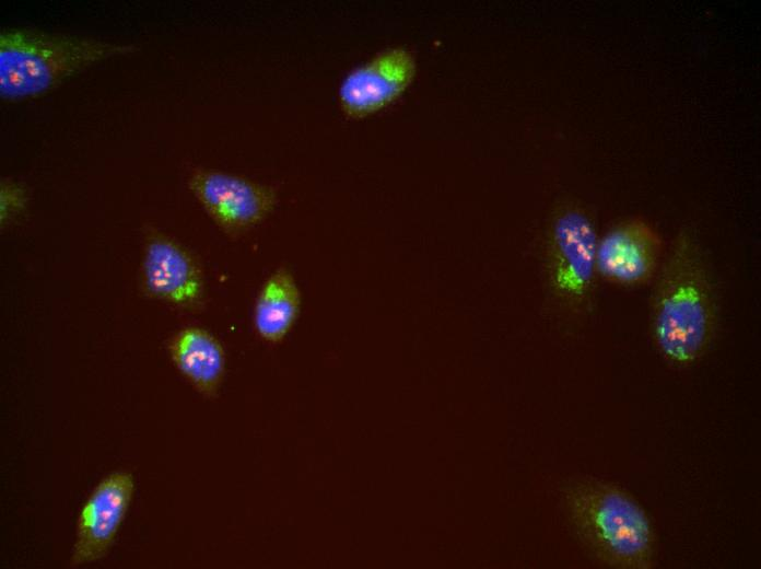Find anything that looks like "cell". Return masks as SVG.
Wrapping results in <instances>:
<instances>
[{
  "label": "cell",
  "mask_w": 761,
  "mask_h": 569,
  "mask_svg": "<svg viewBox=\"0 0 761 569\" xmlns=\"http://www.w3.org/2000/svg\"><path fill=\"white\" fill-rule=\"evenodd\" d=\"M598 234L590 214L569 204L558 208L546 239V266L553 294L564 305L579 310L594 295Z\"/></svg>",
  "instance_id": "cell-4"
},
{
  "label": "cell",
  "mask_w": 761,
  "mask_h": 569,
  "mask_svg": "<svg viewBox=\"0 0 761 569\" xmlns=\"http://www.w3.org/2000/svg\"><path fill=\"white\" fill-rule=\"evenodd\" d=\"M137 48L130 43L4 28L0 32V95L7 101L39 96L93 63Z\"/></svg>",
  "instance_id": "cell-2"
},
{
  "label": "cell",
  "mask_w": 761,
  "mask_h": 569,
  "mask_svg": "<svg viewBox=\"0 0 761 569\" xmlns=\"http://www.w3.org/2000/svg\"><path fill=\"white\" fill-rule=\"evenodd\" d=\"M169 357L177 370L207 397L216 395L225 370L224 350L208 330L186 327L168 344Z\"/></svg>",
  "instance_id": "cell-10"
},
{
  "label": "cell",
  "mask_w": 761,
  "mask_h": 569,
  "mask_svg": "<svg viewBox=\"0 0 761 569\" xmlns=\"http://www.w3.org/2000/svg\"><path fill=\"white\" fill-rule=\"evenodd\" d=\"M28 193L23 184L3 178L0 184V223L7 227L26 208Z\"/></svg>",
  "instance_id": "cell-12"
},
{
  "label": "cell",
  "mask_w": 761,
  "mask_h": 569,
  "mask_svg": "<svg viewBox=\"0 0 761 569\" xmlns=\"http://www.w3.org/2000/svg\"><path fill=\"white\" fill-rule=\"evenodd\" d=\"M188 187L213 222L230 236H238L260 223L278 201L273 186L219 170L195 169Z\"/></svg>",
  "instance_id": "cell-5"
},
{
  "label": "cell",
  "mask_w": 761,
  "mask_h": 569,
  "mask_svg": "<svg viewBox=\"0 0 761 569\" xmlns=\"http://www.w3.org/2000/svg\"><path fill=\"white\" fill-rule=\"evenodd\" d=\"M301 307V292L286 267L277 268L262 284L254 307V324L261 338L279 342L293 326Z\"/></svg>",
  "instance_id": "cell-11"
},
{
  "label": "cell",
  "mask_w": 761,
  "mask_h": 569,
  "mask_svg": "<svg viewBox=\"0 0 761 569\" xmlns=\"http://www.w3.org/2000/svg\"><path fill=\"white\" fill-rule=\"evenodd\" d=\"M144 292L184 309L203 303L204 281L197 259L173 239L152 233L145 242L141 262Z\"/></svg>",
  "instance_id": "cell-9"
},
{
  "label": "cell",
  "mask_w": 761,
  "mask_h": 569,
  "mask_svg": "<svg viewBox=\"0 0 761 569\" xmlns=\"http://www.w3.org/2000/svg\"><path fill=\"white\" fill-rule=\"evenodd\" d=\"M417 73L414 55L406 47L383 49L350 70L338 88V103L350 119L371 116L396 102Z\"/></svg>",
  "instance_id": "cell-6"
},
{
  "label": "cell",
  "mask_w": 761,
  "mask_h": 569,
  "mask_svg": "<svg viewBox=\"0 0 761 569\" xmlns=\"http://www.w3.org/2000/svg\"><path fill=\"white\" fill-rule=\"evenodd\" d=\"M582 541L606 565L645 569L653 564L655 535L644 509L627 491L599 480H582L565 492Z\"/></svg>",
  "instance_id": "cell-3"
},
{
  "label": "cell",
  "mask_w": 761,
  "mask_h": 569,
  "mask_svg": "<svg viewBox=\"0 0 761 569\" xmlns=\"http://www.w3.org/2000/svg\"><path fill=\"white\" fill-rule=\"evenodd\" d=\"M717 323L711 266L695 233L684 228L655 276L648 301L651 337L665 360L687 367L707 351Z\"/></svg>",
  "instance_id": "cell-1"
},
{
  "label": "cell",
  "mask_w": 761,
  "mask_h": 569,
  "mask_svg": "<svg viewBox=\"0 0 761 569\" xmlns=\"http://www.w3.org/2000/svg\"><path fill=\"white\" fill-rule=\"evenodd\" d=\"M662 251V239L647 221L624 219L598 237L597 277L624 288L646 284L659 269Z\"/></svg>",
  "instance_id": "cell-7"
},
{
  "label": "cell",
  "mask_w": 761,
  "mask_h": 569,
  "mask_svg": "<svg viewBox=\"0 0 761 569\" xmlns=\"http://www.w3.org/2000/svg\"><path fill=\"white\" fill-rule=\"evenodd\" d=\"M133 490V477L127 472L112 473L95 486L78 518L71 566L87 565L107 554L126 516Z\"/></svg>",
  "instance_id": "cell-8"
}]
</instances>
